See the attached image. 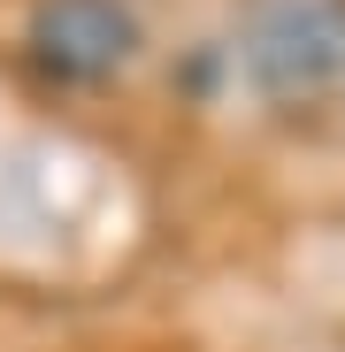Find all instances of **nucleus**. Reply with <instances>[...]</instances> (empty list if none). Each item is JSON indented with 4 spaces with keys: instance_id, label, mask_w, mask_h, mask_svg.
I'll return each mask as SVG.
<instances>
[{
    "instance_id": "obj_1",
    "label": "nucleus",
    "mask_w": 345,
    "mask_h": 352,
    "mask_svg": "<svg viewBox=\"0 0 345 352\" xmlns=\"http://www.w3.org/2000/svg\"><path fill=\"white\" fill-rule=\"evenodd\" d=\"M246 69L284 100L330 92L345 77V8L337 0H261L246 23Z\"/></svg>"
},
{
    "instance_id": "obj_2",
    "label": "nucleus",
    "mask_w": 345,
    "mask_h": 352,
    "mask_svg": "<svg viewBox=\"0 0 345 352\" xmlns=\"http://www.w3.org/2000/svg\"><path fill=\"white\" fill-rule=\"evenodd\" d=\"M31 46L54 77H107V69L131 62L138 23H131L123 0H39Z\"/></svg>"
}]
</instances>
